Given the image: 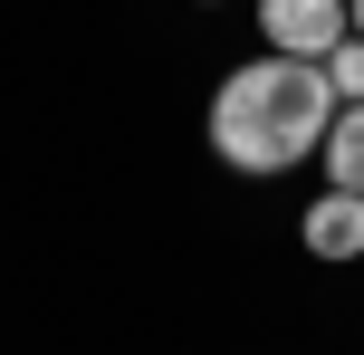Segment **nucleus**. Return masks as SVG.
Listing matches in <instances>:
<instances>
[{
  "instance_id": "f257e3e1",
  "label": "nucleus",
  "mask_w": 364,
  "mask_h": 355,
  "mask_svg": "<svg viewBox=\"0 0 364 355\" xmlns=\"http://www.w3.org/2000/svg\"><path fill=\"white\" fill-rule=\"evenodd\" d=\"M336 115H346V96H336L326 58L269 48V58H250V68L220 77V96H211V154L230 173H288V164H307V154H326Z\"/></svg>"
},
{
  "instance_id": "20e7f679",
  "label": "nucleus",
  "mask_w": 364,
  "mask_h": 355,
  "mask_svg": "<svg viewBox=\"0 0 364 355\" xmlns=\"http://www.w3.org/2000/svg\"><path fill=\"white\" fill-rule=\"evenodd\" d=\"M316 164H326L336 192H364V106L336 115V134H326V154H316Z\"/></svg>"
},
{
  "instance_id": "7ed1b4c3",
  "label": "nucleus",
  "mask_w": 364,
  "mask_h": 355,
  "mask_svg": "<svg viewBox=\"0 0 364 355\" xmlns=\"http://www.w3.org/2000/svg\"><path fill=\"white\" fill-rule=\"evenodd\" d=\"M297 231H307V250H316V260H355V250H364V192H316V202H307V221H297Z\"/></svg>"
},
{
  "instance_id": "423d86ee",
  "label": "nucleus",
  "mask_w": 364,
  "mask_h": 355,
  "mask_svg": "<svg viewBox=\"0 0 364 355\" xmlns=\"http://www.w3.org/2000/svg\"><path fill=\"white\" fill-rule=\"evenodd\" d=\"M355 38H364V0H355Z\"/></svg>"
},
{
  "instance_id": "f03ea898",
  "label": "nucleus",
  "mask_w": 364,
  "mask_h": 355,
  "mask_svg": "<svg viewBox=\"0 0 364 355\" xmlns=\"http://www.w3.org/2000/svg\"><path fill=\"white\" fill-rule=\"evenodd\" d=\"M259 38L288 58H336L355 38V0H259Z\"/></svg>"
},
{
  "instance_id": "39448f33",
  "label": "nucleus",
  "mask_w": 364,
  "mask_h": 355,
  "mask_svg": "<svg viewBox=\"0 0 364 355\" xmlns=\"http://www.w3.org/2000/svg\"><path fill=\"white\" fill-rule=\"evenodd\" d=\"M326 77H336V96H346V106H364V38H346V48L326 58Z\"/></svg>"
}]
</instances>
